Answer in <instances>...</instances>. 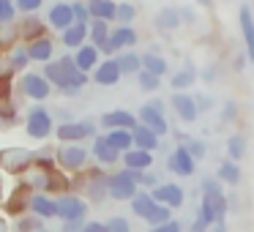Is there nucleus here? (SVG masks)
<instances>
[{
  "label": "nucleus",
  "instance_id": "f257e3e1",
  "mask_svg": "<svg viewBox=\"0 0 254 232\" xmlns=\"http://www.w3.org/2000/svg\"><path fill=\"white\" fill-rule=\"evenodd\" d=\"M25 134L36 142H44L55 134V120H52V112L47 110L44 104H36L28 110L25 115Z\"/></svg>",
  "mask_w": 254,
  "mask_h": 232
},
{
  "label": "nucleus",
  "instance_id": "f03ea898",
  "mask_svg": "<svg viewBox=\"0 0 254 232\" xmlns=\"http://www.w3.org/2000/svg\"><path fill=\"white\" fill-rule=\"evenodd\" d=\"M90 150L82 142H61V148L55 150V164L61 172H82L88 167Z\"/></svg>",
  "mask_w": 254,
  "mask_h": 232
},
{
  "label": "nucleus",
  "instance_id": "7ed1b4c3",
  "mask_svg": "<svg viewBox=\"0 0 254 232\" xmlns=\"http://www.w3.org/2000/svg\"><path fill=\"white\" fill-rule=\"evenodd\" d=\"M139 191L134 170H118L112 175H107V197L115 202H131V197Z\"/></svg>",
  "mask_w": 254,
  "mask_h": 232
},
{
  "label": "nucleus",
  "instance_id": "20e7f679",
  "mask_svg": "<svg viewBox=\"0 0 254 232\" xmlns=\"http://www.w3.org/2000/svg\"><path fill=\"white\" fill-rule=\"evenodd\" d=\"M137 123L148 126L156 137L170 134V123H167V115H164V101H161V99L145 101V104L139 107V112H137Z\"/></svg>",
  "mask_w": 254,
  "mask_h": 232
},
{
  "label": "nucleus",
  "instance_id": "39448f33",
  "mask_svg": "<svg viewBox=\"0 0 254 232\" xmlns=\"http://www.w3.org/2000/svg\"><path fill=\"white\" fill-rule=\"evenodd\" d=\"M17 90L30 101H47L52 93H55V88L47 82V77L41 71H25L22 77H19V82H17Z\"/></svg>",
  "mask_w": 254,
  "mask_h": 232
},
{
  "label": "nucleus",
  "instance_id": "423d86ee",
  "mask_svg": "<svg viewBox=\"0 0 254 232\" xmlns=\"http://www.w3.org/2000/svg\"><path fill=\"white\" fill-rule=\"evenodd\" d=\"M58 142H82V139H96L99 128L93 120H63L55 126Z\"/></svg>",
  "mask_w": 254,
  "mask_h": 232
},
{
  "label": "nucleus",
  "instance_id": "0eeeda50",
  "mask_svg": "<svg viewBox=\"0 0 254 232\" xmlns=\"http://www.w3.org/2000/svg\"><path fill=\"white\" fill-rule=\"evenodd\" d=\"M58 202V219L61 221H88V199H82L79 194H61V197H55Z\"/></svg>",
  "mask_w": 254,
  "mask_h": 232
},
{
  "label": "nucleus",
  "instance_id": "6e6552de",
  "mask_svg": "<svg viewBox=\"0 0 254 232\" xmlns=\"http://www.w3.org/2000/svg\"><path fill=\"white\" fill-rule=\"evenodd\" d=\"M30 164H33V150H28V148H6V150H0V170L3 172L22 175Z\"/></svg>",
  "mask_w": 254,
  "mask_h": 232
},
{
  "label": "nucleus",
  "instance_id": "1a4fd4ad",
  "mask_svg": "<svg viewBox=\"0 0 254 232\" xmlns=\"http://www.w3.org/2000/svg\"><path fill=\"white\" fill-rule=\"evenodd\" d=\"M150 197H153V202L167 205L170 210L183 208V202H186V191L178 183H159L156 188H150Z\"/></svg>",
  "mask_w": 254,
  "mask_h": 232
},
{
  "label": "nucleus",
  "instance_id": "9d476101",
  "mask_svg": "<svg viewBox=\"0 0 254 232\" xmlns=\"http://www.w3.org/2000/svg\"><path fill=\"white\" fill-rule=\"evenodd\" d=\"M139 44V33L134 30V25H118V28L110 30V52L112 58L118 52H126V50H134Z\"/></svg>",
  "mask_w": 254,
  "mask_h": 232
},
{
  "label": "nucleus",
  "instance_id": "9b49d317",
  "mask_svg": "<svg viewBox=\"0 0 254 232\" xmlns=\"http://www.w3.org/2000/svg\"><path fill=\"white\" fill-rule=\"evenodd\" d=\"M167 170H170L172 175H178V177H191L194 170H197V161L189 156V150L183 148V145H175L172 153L167 156Z\"/></svg>",
  "mask_w": 254,
  "mask_h": 232
},
{
  "label": "nucleus",
  "instance_id": "f8f14e48",
  "mask_svg": "<svg viewBox=\"0 0 254 232\" xmlns=\"http://www.w3.org/2000/svg\"><path fill=\"white\" fill-rule=\"evenodd\" d=\"M238 28H241L243 52H246L249 63H254V8L252 6H241V11H238Z\"/></svg>",
  "mask_w": 254,
  "mask_h": 232
},
{
  "label": "nucleus",
  "instance_id": "ddd939ff",
  "mask_svg": "<svg viewBox=\"0 0 254 232\" xmlns=\"http://www.w3.org/2000/svg\"><path fill=\"white\" fill-rule=\"evenodd\" d=\"M134 126H137V115L128 112V110H110V112H104V115L99 117L101 131H115V128H126V131H131Z\"/></svg>",
  "mask_w": 254,
  "mask_h": 232
},
{
  "label": "nucleus",
  "instance_id": "4468645a",
  "mask_svg": "<svg viewBox=\"0 0 254 232\" xmlns=\"http://www.w3.org/2000/svg\"><path fill=\"white\" fill-rule=\"evenodd\" d=\"M90 79H93L96 85H101V88H115L123 79V74H121V68H118L115 58H107V60H101L99 66L90 71Z\"/></svg>",
  "mask_w": 254,
  "mask_h": 232
},
{
  "label": "nucleus",
  "instance_id": "2eb2a0df",
  "mask_svg": "<svg viewBox=\"0 0 254 232\" xmlns=\"http://www.w3.org/2000/svg\"><path fill=\"white\" fill-rule=\"evenodd\" d=\"M68 25H74L71 3H66V0H58V3H52L50 11H47V28H52V30H58V33H63Z\"/></svg>",
  "mask_w": 254,
  "mask_h": 232
},
{
  "label": "nucleus",
  "instance_id": "dca6fc26",
  "mask_svg": "<svg viewBox=\"0 0 254 232\" xmlns=\"http://www.w3.org/2000/svg\"><path fill=\"white\" fill-rule=\"evenodd\" d=\"M88 44H93L101 55L112 58V52H110V22H104V19H90L88 22Z\"/></svg>",
  "mask_w": 254,
  "mask_h": 232
},
{
  "label": "nucleus",
  "instance_id": "f3484780",
  "mask_svg": "<svg viewBox=\"0 0 254 232\" xmlns=\"http://www.w3.org/2000/svg\"><path fill=\"white\" fill-rule=\"evenodd\" d=\"M28 210L39 219H58V202L52 194H41V191H33L28 199Z\"/></svg>",
  "mask_w": 254,
  "mask_h": 232
},
{
  "label": "nucleus",
  "instance_id": "a211bd4d",
  "mask_svg": "<svg viewBox=\"0 0 254 232\" xmlns=\"http://www.w3.org/2000/svg\"><path fill=\"white\" fill-rule=\"evenodd\" d=\"M90 159H96V164H101V167H115L121 161V150H115L107 142L104 134H99L93 139V145H90Z\"/></svg>",
  "mask_w": 254,
  "mask_h": 232
},
{
  "label": "nucleus",
  "instance_id": "6ab92c4d",
  "mask_svg": "<svg viewBox=\"0 0 254 232\" xmlns=\"http://www.w3.org/2000/svg\"><path fill=\"white\" fill-rule=\"evenodd\" d=\"M25 50H28L30 63H50V60H55V41H52L50 36H41V39L28 41Z\"/></svg>",
  "mask_w": 254,
  "mask_h": 232
},
{
  "label": "nucleus",
  "instance_id": "aec40b11",
  "mask_svg": "<svg viewBox=\"0 0 254 232\" xmlns=\"http://www.w3.org/2000/svg\"><path fill=\"white\" fill-rule=\"evenodd\" d=\"M153 159L156 153H148V150H139V148H131L126 153H121V161H123V170H134V172H145L153 167Z\"/></svg>",
  "mask_w": 254,
  "mask_h": 232
},
{
  "label": "nucleus",
  "instance_id": "412c9836",
  "mask_svg": "<svg viewBox=\"0 0 254 232\" xmlns=\"http://www.w3.org/2000/svg\"><path fill=\"white\" fill-rule=\"evenodd\" d=\"M170 104H172L175 115L181 117L183 123H194V120H197V104H194V96L189 93V90H186V93H172Z\"/></svg>",
  "mask_w": 254,
  "mask_h": 232
},
{
  "label": "nucleus",
  "instance_id": "4be33fe9",
  "mask_svg": "<svg viewBox=\"0 0 254 232\" xmlns=\"http://www.w3.org/2000/svg\"><path fill=\"white\" fill-rule=\"evenodd\" d=\"M71 58H74V63H77L79 71L88 74V77H90V71H93V68L101 63V52L96 50L93 44H88V41H85V44L79 47V50H74V55H71Z\"/></svg>",
  "mask_w": 254,
  "mask_h": 232
},
{
  "label": "nucleus",
  "instance_id": "5701e85b",
  "mask_svg": "<svg viewBox=\"0 0 254 232\" xmlns=\"http://www.w3.org/2000/svg\"><path fill=\"white\" fill-rule=\"evenodd\" d=\"M197 77H199V74H197V66H191V63H183V66L170 77V88H172V93H186L189 88H194Z\"/></svg>",
  "mask_w": 254,
  "mask_h": 232
},
{
  "label": "nucleus",
  "instance_id": "b1692460",
  "mask_svg": "<svg viewBox=\"0 0 254 232\" xmlns=\"http://www.w3.org/2000/svg\"><path fill=\"white\" fill-rule=\"evenodd\" d=\"M17 33H19V44H28V41H33V39L47 36V25H44V19L30 14L28 19H22V22L17 25Z\"/></svg>",
  "mask_w": 254,
  "mask_h": 232
},
{
  "label": "nucleus",
  "instance_id": "393cba45",
  "mask_svg": "<svg viewBox=\"0 0 254 232\" xmlns=\"http://www.w3.org/2000/svg\"><path fill=\"white\" fill-rule=\"evenodd\" d=\"M131 142H134V148H139V150L156 153V150H159V145H161V137H156V134L150 131L148 126L137 123V126L131 128Z\"/></svg>",
  "mask_w": 254,
  "mask_h": 232
},
{
  "label": "nucleus",
  "instance_id": "a878e982",
  "mask_svg": "<svg viewBox=\"0 0 254 232\" xmlns=\"http://www.w3.org/2000/svg\"><path fill=\"white\" fill-rule=\"evenodd\" d=\"M181 25H183L181 11H178V8H172V6L161 8V11L156 14V19H153V28L159 30V33H175Z\"/></svg>",
  "mask_w": 254,
  "mask_h": 232
},
{
  "label": "nucleus",
  "instance_id": "bb28decb",
  "mask_svg": "<svg viewBox=\"0 0 254 232\" xmlns=\"http://www.w3.org/2000/svg\"><path fill=\"white\" fill-rule=\"evenodd\" d=\"M85 41H88V25H82V22L68 25V28L61 33V44L66 47V50H79Z\"/></svg>",
  "mask_w": 254,
  "mask_h": 232
},
{
  "label": "nucleus",
  "instance_id": "cd10ccee",
  "mask_svg": "<svg viewBox=\"0 0 254 232\" xmlns=\"http://www.w3.org/2000/svg\"><path fill=\"white\" fill-rule=\"evenodd\" d=\"M115 63H118V68H121L123 77H137V74L142 71V58H139L134 50L118 52V55H115Z\"/></svg>",
  "mask_w": 254,
  "mask_h": 232
},
{
  "label": "nucleus",
  "instance_id": "c85d7f7f",
  "mask_svg": "<svg viewBox=\"0 0 254 232\" xmlns=\"http://www.w3.org/2000/svg\"><path fill=\"white\" fill-rule=\"evenodd\" d=\"M85 3H88L90 19H104V22H115L118 0H85Z\"/></svg>",
  "mask_w": 254,
  "mask_h": 232
},
{
  "label": "nucleus",
  "instance_id": "c756f323",
  "mask_svg": "<svg viewBox=\"0 0 254 232\" xmlns=\"http://www.w3.org/2000/svg\"><path fill=\"white\" fill-rule=\"evenodd\" d=\"M142 58V71H150V74H156V77H161L164 79L167 77V71H170V63H167V58L161 55V52H145V55H139Z\"/></svg>",
  "mask_w": 254,
  "mask_h": 232
},
{
  "label": "nucleus",
  "instance_id": "7c9ffc66",
  "mask_svg": "<svg viewBox=\"0 0 254 232\" xmlns=\"http://www.w3.org/2000/svg\"><path fill=\"white\" fill-rule=\"evenodd\" d=\"M58 63H61V68H63V74H66V79H68V85H79V88H85L88 85V74H82L77 68V63H74V58L71 55H63V58H58Z\"/></svg>",
  "mask_w": 254,
  "mask_h": 232
},
{
  "label": "nucleus",
  "instance_id": "2f4dec72",
  "mask_svg": "<svg viewBox=\"0 0 254 232\" xmlns=\"http://www.w3.org/2000/svg\"><path fill=\"white\" fill-rule=\"evenodd\" d=\"M213 177L219 183H224V186H238V183H241V164H235V161H230V159L221 161Z\"/></svg>",
  "mask_w": 254,
  "mask_h": 232
},
{
  "label": "nucleus",
  "instance_id": "473e14b6",
  "mask_svg": "<svg viewBox=\"0 0 254 232\" xmlns=\"http://www.w3.org/2000/svg\"><path fill=\"white\" fill-rule=\"evenodd\" d=\"M30 66V58H28V50H25V44H14L11 50H8V71H25V68Z\"/></svg>",
  "mask_w": 254,
  "mask_h": 232
},
{
  "label": "nucleus",
  "instance_id": "72a5a7b5",
  "mask_svg": "<svg viewBox=\"0 0 254 232\" xmlns=\"http://www.w3.org/2000/svg\"><path fill=\"white\" fill-rule=\"evenodd\" d=\"M153 197H150V191H142V188H139L137 194H134L131 197V213L137 216V219H142L145 221V216L150 213V208H153Z\"/></svg>",
  "mask_w": 254,
  "mask_h": 232
},
{
  "label": "nucleus",
  "instance_id": "f704fd0d",
  "mask_svg": "<svg viewBox=\"0 0 254 232\" xmlns=\"http://www.w3.org/2000/svg\"><path fill=\"white\" fill-rule=\"evenodd\" d=\"M246 148H249L246 137H243V134H232V137L227 139V159L235 161V164H241L243 156H246Z\"/></svg>",
  "mask_w": 254,
  "mask_h": 232
},
{
  "label": "nucleus",
  "instance_id": "c9c22d12",
  "mask_svg": "<svg viewBox=\"0 0 254 232\" xmlns=\"http://www.w3.org/2000/svg\"><path fill=\"white\" fill-rule=\"evenodd\" d=\"M41 74H44L47 82H50L55 90H61V88H66V85H68V79H66V74H63V68H61V63H58V60L44 63V71H41Z\"/></svg>",
  "mask_w": 254,
  "mask_h": 232
},
{
  "label": "nucleus",
  "instance_id": "e433bc0d",
  "mask_svg": "<svg viewBox=\"0 0 254 232\" xmlns=\"http://www.w3.org/2000/svg\"><path fill=\"white\" fill-rule=\"evenodd\" d=\"M104 137H107V142H110L115 150H121V153H126V150H131V148H134V142H131V131H126V128L104 131Z\"/></svg>",
  "mask_w": 254,
  "mask_h": 232
},
{
  "label": "nucleus",
  "instance_id": "4c0bfd02",
  "mask_svg": "<svg viewBox=\"0 0 254 232\" xmlns=\"http://www.w3.org/2000/svg\"><path fill=\"white\" fill-rule=\"evenodd\" d=\"M19 123V115H17V104L14 101H3L0 104V131H8Z\"/></svg>",
  "mask_w": 254,
  "mask_h": 232
},
{
  "label": "nucleus",
  "instance_id": "58836bf2",
  "mask_svg": "<svg viewBox=\"0 0 254 232\" xmlns=\"http://www.w3.org/2000/svg\"><path fill=\"white\" fill-rule=\"evenodd\" d=\"M137 19V6H134L131 0H121L115 8V22L118 25H131Z\"/></svg>",
  "mask_w": 254,
  "mask_h": 232
},
{
  "label": "nucleus",
  "instance_id": "ea45409f",
  "mask_svg": "<svg viewBox=\"0 0 254 232\" xmlns=\"http://www.w3.org/2000/svg\"><path fill=\"white\" fill-rule=\"evenodd\" d=\"M170 219H172V210L167 208V205H159V202H156L153 208H150V213L145 216L148 227H161V224H167Z\"/></svg>",
  "mask_w": 254,
  "mask_h": 232
},
{
  "label": "nucleus",
  "instance_id": "a19ab883",
  "mask_svg": "<svg viewBox=\"0 0 254 232\" xmlns=\"http://www.w3.org/2000/svg\"><path fill=\"white\" fill-rule=\"evenodd\" d=\"M137 85L142 93H156V90L161 88V77H156V74L150 71H139L137 74Z\"/></svg>",
  "mask_w": 254,
  "mask_h": 232
},
{
  "label": "nucleus",
  "instance_id": "79ce46f5",
  "mask_svg": "<svg viewBox=\"0 0 254 232\" xmlns=\"http://www.w3.org/2000/svg\"><path fill=\"white\" fill-rule=\"evenodd\" d=\"M183 148L189 150V156H191L194 161H202L205 156H208V145H205L202 139H197V137H189L186 142H183Z\"/></svg>",
  "mask_w": 254,
  "mask_h": 232
},
{
  "label": "nucleus",
  "instance_id": "37998d69",
  "mask_svg": "<svg viewBox=\"0 0 254 232\" xmlns=\"http://www.w3.org/2000/svg\"><path fill=\"white\" fill-rule=\"evenodd\" d=\"M44 227V219H39V216H19L17 219V224H14V230L17 232H36V230H41Z\"/></svg>",
  "mask_w": 254,
  "mask_h": 232
},
{
  "label": "nucleus",
  "instance_id": "c03bdc74",
  "mask_svg": "<svg viewBox=\"0 0 254 232\" xmlns=\"http://www.w3.org/2000/svg\"><path fill=\"white\" fill-rule=\"evenodd\" d=\"M14 19H17V6H14V0H0V28L14 25Z\"/></svg>",
  "mask_w": 254,
  "mask_h": 232
},
{
  "label": "nucleus",
  "instance_id": "a18cd8bd",
  "mask_svg": "<svg viewBox=\"0 0 254 232\" xmlns=\"http://www.w3.org/2000/svg\"><path fill=\"white\" fill-rule=\"evenodd\" d=\"M134 177H137V186L142 188V191H150V188H156V186L161 183L150 170H145V172H134Z\"/></svg>",
  "mask_w": 254,
  "mask_h": 232
},
{
  "label": "nucleus",
  "instance_id": "49530a36",
  "mask_svg": "<svg viewBox=\"0 0 254 232\" xmlns=\"http://www.w3.org/2000/svg\"><path fill=\"white\" fill-rule=\"evenodd\" d=\"M71 14H74V22H90V11H88V3L85 0H71Z\"/></svg>",
  "mask_w": 254,
  "mask_h": 232
},
{
  "label": "nucleus",
  "instance_id": "de8ad7c7",
  "mask_svg": "<svg viewBox=\"0 0 254 232\" xmlns=\"http://www.w3.org/2000/svg\"><path fill=\"white\" fill-rule=\"evenodd\" d=\"M14 6H17V14L30 17V14H36L41 6H44V0H14Z\"/></svg>",
  "mask_w": 254,
  "mask_h": 232
},
{
  "label": "nucleus",
  "instance_id": "09e8293b",
  "mask_svg": "<svg viewBox=\"0 0 254 232\" xmlns=\"http://www.w3.org/2000/svg\"><path fill=\"white\" fill-rule=\"evenodd\" d=\"M104 227H107V232H131V224L123 216H112L110 221H104Z\"/></svg>",
  "mask_w": 254,
  "mask_h": 232
},
{
  "label": "nucleus",
  "instance_id": "8fccbe9b",
  "mask_svg": "<svg viewBox=\"0 0 254 232\" xmlns=\"http://www.w3.org/2000/svg\"><path fill=\"white\" fill-rule=\"evenodd\" d=\"M235 117H238V104H235V101H227L224 110H221V117H219V120H221V123H232Z\"/></svg>",
  "mask_w": 254,
  "mask_h": 232
},
{
  "label": "nucleus",
  "instance_id": "3c124183",
  "mask_svg": "<svg viewBox=\"0 0 254 232\" xmlns=\"http://www.w3.org/2000/svg\"><path fill=\"white\" fill-rule=\"evenodd\" d=\"M194 104H197V115H202V112H208L210 107H213V99L205 96V93H197L194 96Z\"/></svg>",
  "mask_w": 254,
  "mask_h": 232
},
{
  "label": "nucleus",
  "instance_id": "603ef678",
  "mask_svg": "<svg viewBox=\"0 0 254 232\" xmlns=\"http://www.w3.org/2000/svg\"><path fill=\"white\" fill-rule=\"evenodd\" d=\"M150 232H183V227H181L178 219H170L167 224H161V227H150Z\"/></svg>",
  "mask_w": 254,
  "mask_h": 232
},
{
  "label": "nucleus",
  "instance_id": "864d4df0",
  "mask_svg": "<svg viewBox=\"0 0 254 232\" xmlns=\"http://www.w3.org/2000/svg\"><path fill=\"white\" fill-rule=\"evenodd\" d=\"M79 232H107V227H104V221H93V219H88L82 224V230Z\"/></svg>",
  "mask_w": 254,
  "mask_h": 232
},
{
  "label": "nucleus",
  "instance_id": "5fc2aeb1",
  "mask_svg": "<svg viewBox=\"0 0 254 232\" xmlns=\"http://www.w3.org/2000/svg\"><path fill=\"white\" fill-rule=\"evenodd\" d=\"M58 93L66 96V99H77V96L82 93V88H79V85H66V88H61Z\"/></svg>",
  "mask_w": 254,
  "mask_h": 232
},
{
  "label": "nucleus",
  "instance_id": "6e6d98bb",
  "mask_svg": "<svg viewBox=\"0 0 254 232\" xmlns=\"http://www.w3.org/2000/svg\"><path fill=\"white\" fill-rule=\"evenodd\" d=\"M85 221H63V232H79Z\"/></svg>",
  "mask_w": 254,
  "mask_h": 232
},
{
  "label": "nucleus",
  "instance_id": "4d7b16f0",
  "mask_svg": "<svg viewBox=\"0 0 254 232\" xmlns=\"http://www.w3.org/2000/svg\"><path fill=\"white\" fill-rule=\"evenodd\" d=\"M246 63H249L246 55H238L235 58V66H232V68H235V71H243V68H246Z\"/></svg>",
  "mask_w": 254,
  "mask_h": 232
},
{
  "label": "nucleus",
  "instance_id": "13d9d810",
  "mask_svg": "<svg viewBox=\"0 0 254 232\" xmlns=\"http://www.w3.org/2000/svg\"><path fill=\"white\" fill-rule=\"evenodd\" d=\"M208 232H230V230H227V221H216V224H210Z\"/></svg>",
  "mask_w": 254,
  "mask_h": 232
},
{
  "label": "nucleus",
  "instance_id": "bf43d9fd",
  "mask_svg": "<svg viewBox=\"0 0 254 232\" xmlns=\"http://www.w3.org/2000/svg\"><path fill=\"white\" fill-rule=\"evenodd\" d=\"M202 77L208 79V82H210V79H216V68H208V71H202Z\"/></svg>",
  "mask_w": 254,
  "mask_h": 232
},
{
  "label": "nucleus",
  "instance_id": "052dcab7",
  "mask_svg": "<svg viewBox=\"0 0 254 232\" xmlns=\"http://www.w3.org/2000/svg\"><path fill=\"white\" fill-rule=\"evenodd\" d=\"M213 0H197V6H210Z\"/></svg>",
  "mask_w": 254,
  "mask_h": 232
},
{
  "label": "nucleus",
  "instance_id": "680f3d73",
  "mask_svg": "<svg viewBox=\"0 0 254 232\" xmlns=\"http://www.w3.org/2000/svg\"><path fill=\"white\" fill-rule=\"evenodd\" d=\"M0 232H6V219L0 216Z\"/></svg>",
  "mask_w": 254,
  "mask_h": 232
},
{
  "label": "nucleus",
  "instance_id": "e2e57ef3",
  "mask_svg": "<svg viewBox=\"0 0 254 232\" xmlns=\"http://www.w3.org/2000/svg\"><path fill=\"white\" fill-rule=\"evenodd\" d=\"M36 232H50V230H47V227H41V230H36Z\"/></svg>",
  "mask_w": 254,
  "mask_h": 232
}]
</instances>
